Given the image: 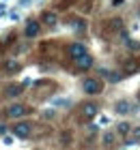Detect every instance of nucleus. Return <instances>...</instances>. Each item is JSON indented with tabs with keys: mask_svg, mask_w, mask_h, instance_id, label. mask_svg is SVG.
Segmentation results:
<instances>
[{
	"mask_svg": "<svg viewBox=\"0 0 140 150\" xmlns=\"http://www.w3.org/2000/svg\"><path fill=\"white\" fill-rule=\"evenodd\" d=\"M82 88H84L86 94H99L103 90V81L99 77H86L82 81Z\"/></svg>",
	"mask_w": 140,
	"mask_h": 150,
	"instance_id": "1",
	"label": "nucleus"
},
{
	"mask_svg": "<svg viewBox=\"0 0 140 150\" xmlns=\"http://www.w3.org/2000/svg\"><path fill=\"white\" fill-rule=\"evenodd\" d=\"M67 54H69V58H71L73 62H75V60H80L82 56H86L88 50H86V47H84L82 43H71V45L67 47Z\"/></svg>",
	"mask_w": 140,
	"mask_h": 150,
	"instance_id": "2",
	"label": "nucleus"
},
{
	"mask_svg": "<svg viewBox=\"0 0 140 150\" xmlns=\"http://www.w3.org/2000/svg\"><path fill=\"white\" fill-rule=\"evenodd\" d=\"M97 114H99V105H97V103H82L80 116H82L84 120H93Z\"/></svg>",
	"mask_w": 140,
	"mask_h": 150,
	"instance_id": "3",
	"label": "nucleus"
},
{
	"mask_svg": "<svg viewBox=\"0 0 140 150\" xmlns=\"http://www.w3.org/2000/svg\"><path fill=\"white\" fill-rule=\"evenodd\" d=\"M39 32H41V24L37 22V19H28V22H26V28H24L26 39H34V37H39Z\"/></svg>",
	"mask_w": 140,
	"mask_h": 150,
	"instance_id": "4",
	"label": "nucleus"
},
{
	"mask_svg": "<svg viewBox=\"0 0 140 150\" xmlns=\"http://www.w3.org/2000/svg\"><path fill=\"white\" fill-rule=\"evenodd\" d=\"M26 114H28V107L22 105V103H13V105L6 107V116H9V118H22Z\"/></svg>",
	"mask_w": 140,
	"mask_h": 150,
	"instance_id": "5",
	"label": "nucleus"
},
{
	"mask_svg": "<svg viewBox=\"0 0 140 150\" xmlns=\"http://www.w3.org/2000/svg\"><path fill=\"white\" fill-rule=\"evenodd\" d=\"M13 133H15L17 137L26 139V137H30V133H32V127L28 125V122H17V125L13 127Z\"/></svg>",
	"mask_w": 140,
	"mask_h": 150,
	"instance_id": "6",
	"label": "nucleus"
},
{
	"mask_svg": "<svg viewBox=\"0 0 140 150\" xmlns=\"http://www.w3.org/2000/svg\"><path fill=\"white\" fill-rule=\"evenodd\" d=\"M90 67H93V58H90V54L82 56L80 60H75V69H78V71H88Z\"/></svg>",
	"mask_w": 140,
	"mask_h": 150,
	"instance_id": "7",
	"label": "nucleus"
},
{
	"mask_svg": "<svg viewBox=\"0 0 140 150\" xmlns=\"http://www.w3.org/2000/svg\"><path fill=\"white\" fill-rule=\"evenodd\" d=\"M41 19H43L45 26H54L56 19H58V13H56V11H43V13H41Z\"/></svg>",
	"mask_w": 140,
	"mask_h": 150,
	"instance_id": "8",
	"label": "nucleus"
},
{
	"mask_svg": "<svg viewBox=\"0 0 140 150\" xmlns=\"http://www.w3.org/2000/svg\"><path fill=\"white\" fill-rule=\"evenodd\" d=\"M99 75H103L108 81H118L121 79V73H114V71H106V69H101L99 71Z\"/></svg>",
	"mask_w": 140,
	"mask_h": 150,
	"instance_id": "9",
	"label": "nucleus"
},
{
	"mask_svg": "<svg viewBox=\"0 0 140 150\" xmlns=\"http://www.w3.org/2000/svg\"><path fill=\"white\" fill-rule=\"evenodd\" d=\"M24 92V86H9V88H6V94H9V97H17V94H22Z\"/></svg>",
	"mask_w": 140,
	"mask_h": 150,
	"instance_id": "10",
	"label": "nucleus"
},
{
	"mask_svg": "<svg viewBox=\"0 0 140 150\" xmlns=\"http://www.w3.org/2000/svg\"><path fill=\"white\" fill-rule=\"evenodd\" d=\"M114 110H116L118 114H129V110H131V107H129V103H127V101H118Z\"/></svg>",
	"mask_w": 140,
	"mask_h": 150,
	"instance_id": "11",
	"label": "nucleus"
},
{
	"mask_svg": "<svg viewBox=\"0 0 140 150\" xmlns=\"http://www.w3.org/2000/svg\"><path fill=\"white\" fill-rule=\"evenodd\" d=\"M116 131L121 133V135H127L131 131V127H129V122H118V127H116Z\"/></svg>",
	"mask_w": 140,
	"mask_h": 150,
	"instance_id": "12",
	"label": "nucleus"
},
{
	"mask_svg": "<svg viewBox=\"0 0 140 150\" xmlns=\"http://www.w3.org/2000/svg\"><path fill=\"white\" fill-rule=\"evenodd\" d=\"M103 144H106V146L114 144V133H106V135H103Z\"/></svg>",
	"mask_w": 140,
	"mask_h": 150,
	"instance_id": "13",
	"label": "nucleus"
},
{
	"mask_svg": "<svg viewBox=\"0 0 140 150\" xmlns=\"http://www.w3.org/2000/svg\"><path fill=\"white\" fill-rule=\"evenodd\" d=\"M125 43H127V47H129V50H134V52H140V43H138V41H125Z\"/></svg>",
	"mask_w": 140,
	"mask_h": 150,
	"instance_id": "14",
	"label": "nucleus"
},
{
	"mask_svg": "<svg viewBox=\"0 0 140 150\" xmlns=\"http://www.w3.org/2000/svg\"><path fill=\"white\" fill-rule=\"evenodd\" d=\"M134 137H136V139H140V127H138V129H134Z\"/></svg>",
	"mask_w": 140,
	"mask_h": 150,
	"instance_id": "15",
	"label": "nucleus"
},
{
	"mask_svg": "<svg viewBox=\"0 0 140 150\" xmlns=\"http://www.w3.org/2000/svg\"><path fill=\"white\" fill-rule=\"evenodd\" d=\"M58 2H62V4H71L73 0H58Z\"/></svg>",
	"mask_w": 140,
	"mask_h": 150,
	"instance_id": "16",
	"label": "nucleus"
},
{
	"mask_svg": "<svg viewBox=\"0 0 140 150\" xmlns=\"http://www.w3.org/2000/svg\"><path fill=\"white\" fill-rule=\"evenodd\" d=\"M138 97H140V94H138Z\"/></svg>",
	"mask_w": 140,
	"mask_h": 150,
	"instance_id": "17",
	"label": "nucleus"
}]
</instances>
